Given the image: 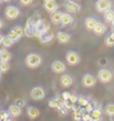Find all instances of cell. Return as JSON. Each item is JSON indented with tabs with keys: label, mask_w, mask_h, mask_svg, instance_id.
<instances>
[{
	"label": "cell",
	"mask_w": 114,
	"mask_h": 121,
	"mask_svg": "<svg viewBox=\"0 0 114 121\" xmlns=\"http://www.w3.org/2000/svg\"><path fill=\"white\" fill-rule=\"evenodd\" d=\"M20 4H23V6H29V4H32V1H31V0H21Z\"/></svg>",
	"instance_id": "cell-40"
},
{
	"label": "cell",
	"mask_w": 114,
	"mask_h": 121,
	"mask_svg": "<svg viewBox=\"0 0 114 121\" xmlns=\"http://www.w3.org/2000/svg\"><path fill=\"white\" fill-rule=\"evenodd\" d=\"M48 104H49V107H50V108H52V109H58V110H59L60 108L62 107V104H61L58 100L55 99V98H54V99L50 100V101L48 102Z\"/></svg>",
	"instance_id": "cell-22"
},
{
	"label": "cell",
	"mask_w": 114,
	"mask_h": 121,
	"mask_svg": "<svg viewBox=\"0 0 114 121\" xmlns=\"http://www.w3.org/2000/svg\"><path fill=\"white\" fill-rule=\"evenodd\" d=\"M42 62V59L37 53H29L26 58V65L29 68H37Z\"/></svg>",
	"instance_id": "cell-1"
},
{
	"label": "cell",
	"mask_w": 114,
	"mask_h": 121,
	"mask_svg": "<svg viewBox=\"0 0 114 121\" xmlns=\"http://www.w3.org/2000/svg\"><path fill=\"white\" fill-rule=\"evenodd\" d=\"M0 56H1V52H0Z\"/></svg>",
	"instance_id": "cell-51"
},
{
	"label": "cell",
	"mask_w": 114,
	"mask_h": 121,
	"mask_svg": "<svg viewBox=\"0 0 114 121\" xmlns=\"http://www.w3.org/2000/svg\"><path fill=\"white\" fill-rule=\"evenodd\" d=\"M43 7L51 15L54 13L55 11H58V4H57V1H54V0H45L43 2Z\"/></svg>",
	"instance_id": "cell-10"
},
{
	"label": "cell",
	"mask_w": 114,
	"mask_h": 121,
	"mask_svg": "<svg viewBox=\"0 0 114 121\" xmlns=\"http://www.w3.org/2000/svg\"><path fill=\"white\" fill-rule=\"evenodd\" d=\"M77 100H79V97H77V95H72L71 93V95H70V99H69V101H71V102L73 103H75V102H77Z\"/></svg>",
	"instance_id": "cell-36"
},
{
	"label": "cell",
	"mask_w": 114,
	"mask_h": 121,
	"mask_svg": "<svg viewBox=\"0 0 114 121\" xmlns=\"http://www.w3.org/2000/svg\"><path fill=\"white\" fill-rule=\"evenodd\" d=\"M62 17H63V12L58 10V11H55L54 13L51 15V20H52V22H54V23H59V22H61V20H62Z\"/></svg>",
	"instance_id": "cell-18"
},
{
	"label": "cell",
	"mask_w": 114,
	"mask_h": 121,
	"mask_svg": "<svg viewBox=\"0 0 114 121\" xmlns=\"http://www.w3.org/2000/svg\"><path fill=\"white\" fill-rule=\"evenodd\" d=\"M4 15L8 19L10 20H13V19H17L20 15V10L16 6H8L4 10Z\"/></svg>",
	"instance_id": "cell-3"
},
{
	"label": "cell",
	"mask_w": 114,
	"mask_h": 121,
	"mask_svg": "<svg viewBox=\"0 0 114 121\" xmlns=\"http://www.w3.org/2000/svg\"><path fill=\"white\" fill-rule=\"evenodd\" d=\"M10 69V63L8 61H0V72H7Z\"/></svg>",
	"instance_id": "cell-25"
},
{
	"label": "cell",
	"mask_w": 114,
	"mask_h": 121,
	"mask_svg": "<svg viewBox=\"0 0 114 121\" xmlns=\"http://www.w3.org/2000/svg\"><path fill=\"white\" fill-rule=\"evenodd\" d=\"M8 37L10 38V39H11V40H12V41H13V42L20 39V37H19V36H18V35H17V33L15 32V31H13V30H11L10 32H9V35H8Z\"/></svg>",
	"instance_id": "cell-29"
},
{
	"label": "cell",
	"mask_w": 114,
	"mask_h": 121,
	"mask_svg": "<svg viewBox=\"0 0 114 121\" xmlns=\"http://www.w3.org/2000/svg\"><path fill=\"white\" fill-rule=\"evenodd\" d=\"M0 111H1V110H0Z\"/></svg>",
	"instance_id": "cell-52"
},
{
	"label": "cell",
	"mask_w": 114,
	"mask_h": 121,
	"mask_svg": "<svg viewBox=\"0 0 114 121\" xmlns=\"http://www.w3.org/2000/svg\"><path fill=\"white\" fill-rule=\"evenodd\" d=\"M64 8L66 9L68 12H70V13H77L79 11L81 10V6L75 2V1H64Z\"/></svg>",
	"instance_id": "cell-4"
},
{
	"label": "cell",
	"mask_w": 114,
	"mask_h": 121,
	"mask_svg": "<svg viewBox=\"0 0 114 121\" xmlns=\"http://www.w3.org/2000/svg\"><path fill=\"white\" fill-rule=\"evenodd\" d=\"M105 26H104L103 23H101V22H98L96 23L95 28L93 29V31H94V33L95 35H98V36H101V35H103L104 32H105Z\"/></svg>",
	"instance_id": "cell-17"
},
{
	"label": "cell",
	"mask_w": 114,
	"mask_h": 121,
	"mask_svg": "<svg viewBox=\"0 0 114 121\" xmlns=\"http://www.w3.org/2000/svg\"><path fill=\"white\" fill-rule=\"evenodd\" d=\"M1 44L4 46V49H7V48L11 47V46L13 44V41L11 40V39H10L9 37H8V36H4V39H2V42H1Z\"/></svg>",
	"instance_id": "cell-24"
},
{
	"label": "cell",
	"mask_w": 114,
	"mask_h": 121,
	"mask_svg": "<svg viewBox=\"0 0 114 121\" xmlns=\"http://www.w3.org/2000/svg\"><path fill=\"white\" fill-rule=\"evenodd\" d=\"M0 52H1V56H0V59H1V61H8L9 62V60L11 59V53L8 51L7 49H0Z\"/></svg>",
	"instance_id": "cell-19"
},
{
	"label": "cell",
	"mask_w": 114,
	"mask_h": 121,
	"mask_svg": "<svg viewBox=\"0 0 114 121\" xmlns=\"http://www.w3.org/2000/svg\"><path fill=\"white\" fill-rule=\"evenodd\" d=\"M81 121H82V120H81Z\"/></svg>",
	"instance_id": "cell-53"
},
{
	"label": "cell",
	"mask_w": 114,
	"mask_h": 121,
	"mask_svg": "<svg viewBox=\"0 0 114 121\" xmlns=\"http://www.w3.org/2000/svg\"><path fill=\"white\" fill-rule=\"evenodd\" d=\"M104 111L107 116H114V103H110V104H106L105 108H104Z\"/></svg>",
	"instance_id": "cell-26"
},
{
	"label": "cell",
	"mask_w": 114,
	"mask_h": 121,
	"mask_svg": "<svg viewBox=\"0 0 114 121\" xmlns=\"http://www.w3.org/2000/svg\"><path fill=\"white\" fill-rule=\"evenodd\" d=\"M96 121H103V120H102V119H100V120H96Z\"/></svg>",
	"instance_id": "cell-47"
},
{
	"label": "cell",
	"mask_w": 114,
	"mask_h": 121,
	"mask_svg": "<svg viewBox=\"0 0 114 121\" xmlns=\"http://www.w3.org/2000/svg\"><path fill=\"white\" fill-rule=\"evenodd\" d=\"M113 32H114V27H113Z\"/></svg>",
	"instance_id": "cell-50"
},
{
	"label": "cell",
	"mask_w": 114,
	"mask_h": 121,
	"mask_svg": "<svg viewBox=\"0 0 114 121\" xmlns=\"http://www.w3.org/2000/svg\"><path fill=\"white\" fill-rule=\"evenodd\" d=\"M96 23H98V21H96L94 18H86L85 19V28L88 30H93L94 28H95Z\"/></svg>",
	"instance_id": "cell-16"
},
{
	"label": "cell",
	"mask_w": 114,
	"mask_h": 121,
	"mask_svg": "<svg viewBox=\"0 0 114 121\" xmlns=\"http://www.w3.org/2000/svg\"><path fill=\"white\" fill-rule=\"evenodd\" d=\"M30 95L33 100L38 101V100H42L45 97V92H44L43 88H41V87H34L30 92Z\"/></svg>",
	"instance_id": "cell-7"
},
{
	"label": "cell",
	"mask_w": 114,
	"mask_h": 121,
	"mask_svg": "<svg viewBox=\"0 0 114 121\" xmlns=\"http://www.w3.org/2000/svg\"><path fill=\"white\" fill-rule=\"evenodd\" d=\"M95 83H96V78L94 76H92V74L86 73L82 78V84L84 87H86V88H91L93 86H95Z\"/></svg>",
	"instance_id": "cell-9"
},
{
	"label": "cell",
	"mask_w": 114,
	"mask_h": 121,
	"mask_svg": "<svg viewBox=\"0 0 114 121\" xmlns=\"http://www.w3.org/2000/svg\"><path fill=\"white\" fill-rule=\"evenodd\" d=\"M8 113H9L10 117L17 118L21 114V108L17 107L16 104H11V106L9 107V109H8Z\"/></svg>",
	"instance_id": "cell-13"
},
{
	"label": "cell",
	"mask_w": 114,
	"mask_h": 121,
	"mask_svg": "<svg viewBox=\"0 0 114 121\" xmlns=\"http://www.w3.org/2000/svg\"><path fill=\"white\" fill-rule=\"evenodd\" d=\"M0 78H1V72H0Z\"/></svg>",
	"instance_id": "cell-49"
},
{
	"label": "cell",
	"mask_w": 114,
	"mask_h": 121,
	"mask_svg": "<svg viewBox=\"0 0 114 121\" xmlns=\"http://www.w3.org/2000/svg\"><path fill=\"white\" fill-rule=\"evenodd\" d=\"M82 121H93V119L90 113H85L82 116Z\"/></svg>",
	"instance_id": "cell-35"
},
{
	"label": "cell",
	"mask_w": 114,
	"mask_h": 121,
	"mask_svg": "<svg viewBox=\"0 0 114 121\" xmlns=\"http://www.w3.org/2000/svg\"><path fill=\"white\" fill-rule=\"evenodd\" d=\"M93 110H94V108H93V104H91V103H89L88 106L85 107V111H86V113H91Z\"/></svg>",
	"instance_id": "cell-37"
},
{
	"label": "cell",
	"mask_w": 114,
	"mask_h": 121,
	"mask_svg": "<svg viewBox=\"0 0 114 121\" xmlns=\"http://www.w3.org/2000/svg\"><path fill=\"white\" fill-rule=\"evenodd\" d=\"M51 69L55 73H63L65 71V65L61 61H53L51 63Z\"/></svg>",
	"instance_id": "cell-11"
},
{
	"label": "cell",
	"mask_w": 114,
	"mask_h": 121,
	"mask_svg": "<svg viewBox=\"0 0 114 121\" xmlns=\"http://www.w3.org/2000/svg\"><path fill=\"white\" fill-rule=\"evenodd\" d=\"M52 38H53V35H52V33L47 32V33H44V35H42L39 39H40L42 42H49V41L52 40Z\"/></svg>",
	"instance_id": "cell-27"
},
{
	"label": "cell",
	"mask_w": 114,
	"mask_h": 121,
	"mask_svg": "<svg viewBox=\"0 0 114 121\" xmlns=\"http://www.w3.org/2000/svg\"><path fill=\"white\" fill-rule=\"evenodd\" d=\"M12 30H13V31H15V32L17 33V35H18V36H19L20 38H21L22 36L24 35V29H23L22 27H20V26H16Z\"/></svg>",
	"instance_id": "cell-28"
},
{
	"label": "cell",
	"mask_w": 114,
	"mask_h": 121,
	"mask_svg": "<svg viewBox=\"0 0 114 121\" xmlns=\"http://www.w3.org/2000/svg\"><path fill=\"white\" fill-rule=\"evenodd\" d=\"M60 83H61L62 87L68 88V87H70L71 84L73 83V79H72V77L69 76V74H63V76L60 77Z\"/></svg>",
	"instance_id": "cell-12"
},
{
	"label": "cell",
	"mask_w": 114,
	"mask_h": 121,
	"mask_svg": "<svg viewBox=\"0 0 114 121\" xmlns=\"http://www.w3.org/2000/svg\"><path fill=\"white\" fill-rule=\"evenodd\" d=\"M112 25H113V27H114V21H113V22H112Z\"/></svg>",
	"instance_id": "cell-48"
},
{
	"label": "cell",
	"mask_w": 114,
	"mask_h": 121,
	"mask_svg": "<svg viewBox=\"0 0 114 121\" xmlns=\"http://www.w3.org/2000/svg\"><path fill=\"white\" fill-rule=\"evenodd\" d=\"M72 21H73V17L70 13H63L62 20H61V23L63 26H68V25L72 23Z\"/></svg>",
	"instance_id": "cell-20"
},
{
	"label": "cell",
	"mask_w": 114,
	"mask_h": 121,
	"mask_svg": "<svg viewBox=\"0 0 114 121\" xmlns=\"http://www.w3.org/2000/svg\"><path fill=\"white\" fill-rule=\"evenodd\" d=\"M61 95L63 97V99H64V100L66 101V100H69V99H70L71 93H70V92H68V91H64V92H62V95Z\"/></svg>",
	"instance_id": "cell-38"
},
{
	"label": "cell",
	"mask_w": 114,
	"mask_h": 121,
	"mask_svg": "<svg viewBox=\"0 0 114 121\" xmlns=\"http://www.w3.org/2000/svg\"><path fill=\"white\" fill-rule=\"evenodd\" d=\"M111 38H112V39L114 40V32H112V35H111Z\"/></svg>",
	"instance_id": "cell-46"
},
{
	"label": "cell",
	"mask_w": 114,
	"mask_h": 121,
	"mask_svg": "<svg viewBox=\"0 0 114 121\" xmlns=\"http://www.w3.org/2000/svg\"><path fill=\"white\" fill-rule=\"evenodd\" d=\"M77 103H79V106H80V108H81V107H86L89 104V101H88V99H85V98H80V97H79V100H77Z\"/></svg>",
	"instance_id": "cell-30"
},
{
	"label": "cell",
	"mask_w": 114,
	"mask_h": 121,
	"mask_svg": "<svg viewBox=\"0 0 114 121\" xmlns=\"http://www.w3.org/2000/svg\"><path fill=\"white\" fill-rule=\"evenodd\" d=\"M2 39H4V36H1V35H0V43L2 42Z\"/></svg>",
	"instance_id": "cell-44"
},
{
	"label": "cell",
	"mask_w": 114,
	"mask_h": 121,
	"mask_svg": "<svg viewBox=\"0 0 114 121\" xmlns=\"http://www.w3.org/2000/svg\"><path fill=\"white\" fill-rule=\"evenodd\" d=\"M15 104L17 107H19V108H22V107L26 104V101H24V99H22V98H19V99H16Z\"/></svg>",
	"instance_id": "cell-31"
},
{
	"label": "cell",
	"mask_w": 114,
	"mask_h": 121,
	"mask_svg": "<svg viewBox=\"0 0 114 121\" xmlns=\"http://www.w3.org/2000/svg\"><path fill=\"white\" fill-rule=\"evenodd\" d=\"M49 29H50V23L47 20L41 19L40 21L37 23V26H36V37L40 38L42 35L48 32Z\"/></svg>",
	"instance_id": "cell-2"
},
{
	"label": "cell",
	"mask_w": 114,
	"mask_h": 121,
	"mask_svg": "<svg viewBox=\"0 0 114 121\" xmlns=\"http://www.w3.org/2000/svg\"><path fill=\"white\" fill-rule=\"evenodd\" d=\"M62 107H63V106H62ZM62 107H61V108L59 109L60 114H61V116H65V114H66V111H65V110H63V109H62Z\"/></svg>",
	"instance_id": "cell-42"
},
{
	"label": "cell",
	"mask_w": 114,
	"mask_h": 121,
	"mask_svg": "<svg viewBox=\"0 0 114 121\" xmlns=\"http://www.w3.org/2000/svg\"><path fill=\"white\" fill-rule=\"evenodd\" d=\"M105 44H106L107 47H113V46H114V40L111 38V36H110V37H107L106 39H105Z\"/></svg>",
	"instance_id": "cell-34"
},
{
	"label": "cell",
	"mask_w": 114,
	"mask_h": 121,
	"mask_svg": "<svg viewBox=\"0 0 114 121\" xmlns=\"http://www.w3.org/2000/svg\"><path fill=\"white\" fill-rule=\"evenodd\" d=\"M104 19L106 22H113L114 21V11L111 9V10L106 11L104 13Z\"/></svg>",
	"instance_id": "cell-23"
},
{
	"label": "cell",
	"mask_w": 114,
	"mask_h": 121,
	"mask_svg": "<svg viewBox=\"0 0 114 121\" xmlns=\"http://www.w3.org/2000/svg\"><path fill=\"white\" fill-rule=\"evenodd\" d=\"M107 63V60L105 58H101L99 60V65H101V66H104V65H106Z\"/></svg>",
	"instance_id": "cell-41"
},
{
	"label": "cell",
	"mask_w": 114,
	"mask_h": 121,
	"mask_svg": "<svg viewBox=\"0 0 114 121\" xmlns=\"http://www.w3.org/2000/svg\"><path fill=\"white\" fill-rule=\"evenodd\" d=\"M63 107L65 108V109H74V104L71 101H69V100H66L65 102L63 103Z\"/></svg>",
	"instance_id": "cell-33"
},
{
	"label": "cell",
	"mask_w": 114,
	"mask_h": 121,
	"mask_svg": "<svg viewBox=\"0 0 114 121\" xmlns=\"http://www.w3.org/2000/svg\"><path fill=\"white\" fill-rule=\"evenodd\" d=\"M57 39H58V41H59L60 43H68L70 41L71 37L69 33L63 32V31H59L58 35H57Z\"/></svg>",
	"instance_id": "cell-14"
},
{
	"label": "cell",
	"mask_w": 114,
	"mask_h": 121,
	"mask_svg": "<svg viewBox=\"0 0 114 121\" xmlns=\"http://www.w3.org/2000/svg\"><path fill=\"white\" fill-rule=\"evenodd\" d=\"M4 121H12V119H11V118L9 117V118H7V119H6V120H4Z\"/></svg>",
	"instance_id": "cell-45"
},
{
	"label": "cell",
	"mask_w": 114,
	"mask_h": 121,
	"mask_svg": "<svg viewBox=\"0 0 114 121\" xmlns=\"http://www.w3.org/2000/svg\"><path fill=\"white\" fill-rule=\"evenodd\" d=\"M27 114H28V117L30 119H36V118H38L40 116V111L36 107H29L27 109Z\"/></svg>",
	"instance_id": "cell-15"
},
{
	"label": "cell",
	"mask_w": 114,
	"mask_h": 121,
	"mask_svg": "<svg viewBox=\"0 0 114 121\" xmlns=\"http://www.w3.org/2000/svg\"><path fill=\"white\" fill-rule=\"evenodd\" d=\"M90 114H91L93 121L100 120V119H101V116H102V110H101L100 108H94V110H93Z\"/></svg>",
	"instance_id": "cell-21"
},
{
	"label": "cell",
	"mask_w": 114,
	"mask_h": 121,
	"mask_svg": "<svg viewBox=\"0 0 114 121\" xmlns=\"http://www.w3.org/2000/svg\"><path fill=\"white\" fill-rule=\"evenodd\" d=\"M96 10L99 11V12H103L105 13L106 11L111 10V1L109 0H99V1H96Z\"/></svg>",
	"instance_id": "cell-6"
},
{
	"label": "cell",
	"mask_w": 114,
	"mask_h": 121,
	"mask_svg": "<svg viewBox=\"0 0 114 121\" xmlns=\"http://www.w3.org/2000/svg\"><path fill=\"white\" fill-rule=\"evenodd\" d=\"M55 99L58 100V101H59V102L61 103V104H62V106H63V103L65 102V100L63 99V97H62L61 95H57V98H55Z\"/></svg>",
	"instance_id": "cell-39"
},
{
	"label": "cell",
	"mask_w": 114,
	"mask_h": 121,
	"mask_svg": "<svg viewBox=\"0 0 114 121\" xmlns=\"http://www.w3.org/2000/svg\"><path fill=\"white\" fill-rule=\"evenodd\" d=\"M4 26V22H2V20H1V19H0V28H1V27Z\"/></svg>",
	"instance_id": "cell-43"
},
{
	"label": "cell",
	"mask_w": 114,
	"mask_h": 121,
	"mask_svg": "<svg viewBox=\"0 0 114 121\" xmlns=\"http://www.w3.org/2000/svg\"><path fill=\"white\" fill-rule=\"evenodd\" d=\"M9 113H8V111H0V121H4L7 118H9Z\"/></svg>",
	"instance_id": "cell-32"
},
{
	"label": "cell",
	"mask_w": 114,
	"mask_h": 121,
	"mask_svg": "<svg viewBox=\"0 0 114 121\" xmlns=\"http://www.w3.org/2000/svg\"><path fill=\"white\" fill-rule=\"evenodd\" d=\"M65 60L69 65L75 66V65H77V63L80 62V56L77 55L75 51H69V52H66Z\"/></svg>",
	"instance_id": "cell-8"
},
{
	"label": "cell",
	"mask_w": 114,
	"mask_h": 121,
	"mask_svg": "<svg viewBox=\"0 0 114 121\" xmlns=\"http://www.w3.org/2000/svg\"><path fill=\"white\" fill-rule=\"evenodd\" d=\"M98 77H99V80L103 83H106L109 81L112 80L113 78V73L111 72L109 69H101L98 73Z\"/></svg>",
	"instance_id": "cell-5"
}]
</instances>
